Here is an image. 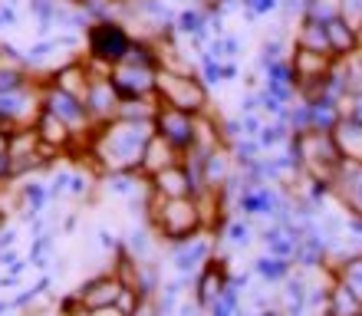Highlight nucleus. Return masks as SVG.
I'll list each match as a JSON object with an SVG mask.
<instances>
[{
	"mask_svg": "<svg viewBox=\"0 0 362 316\" xmlns=\"http://www.w3.org/2000/svg\"><path fill=\"white\" fill-rule=\"evenodd\" d=\"M155 139V122L135 119H112L93 139V158L103 175L115 172H142L145 145Z\"/></svg>",
	"mask_w": 362,
	"mask_h": 316,
	"instance_id": "1",
	"label": "nucleus"
},
{
	"mask_svg": "<svg viewBox=\"0 0 362 316\" xmlns=\"http://www.w3.org/2000/svg\"><path fill=\"white\" fill-rule=\"evenodd\" d=\"M148 228L168 244L208 230L198 198H158V194H148Z\"/></svg>",
	"mask_w": 362,
	"mask_h": 316,
	"instance_id": "2",
	"label": "nucleus"
},
{
	"mask_svg": "<svg viewBox=\"0 0 362 316\" xmlns=\"http://www.w3.org/2000/svg\"><path fill=\"white\" fill-rule=\"evenodd\" d=\"M214 238H218V234L201 230V234H194V238L172 244V250H168V264H172V270L178 274V280L194 283V277L208 267L211 260L218 257V250H214Z\"/></svg>",
	"mask_w": 362,
	"mask_h": 316,
	"instance_id": "3",
	"label": "nucleus"
},
{
	"mask_svg": "<svg viewBox=\"0 0 362 316\" xmlns=\"http://www.w3.org/2000/svg\"><path fill=\"white\" fill-rule=\"evenodd\" d=\"M155 135H162L175 152L185 155L194 145V119L191 112H181L175 105H162L155 115Z\"/></svg>",
	"mask_w": 362,
	"mask_h": 316,
	"instance_id": "4",
	"label": "nucleus"
},
{
	"mask_svg": "<svg viewBox=\"0 0 362 316\" xmlns=\"http://www.w3.org/2000/svg\"><path fill=\"white\" fill-rule=\"evenodd\" d=\"M122 290L125 283L109 270V274H95L86 283H79L76 300L83 310H103V307H115L119 297H122Z\"/></svg>",
	"mask_w": 362,
	"mask_h": 316,
	"instance_id": "5",
	"label": "nucleus"
},
{
	"mask_svg": "<svg viewBox=\"0 0 362 316\" xmlns=\"http://www.w3.org/2000/svg\"><path fill=\"white\" fill-rule=\"evenodd\" d=\"M228 283H230V267L221 257H214L208 267L194 277V283H191V287H194V293H191V297L198 300V307L208 313V310L214 307V300L228 290Z\"/></svg>",
	"mask_w": 362,
	"mask_h": 316,
	"instance_id": "6",
	"label": "nucleus"
},
{
	"mask_svg": "<svg viewBox=\"0 0 362 316\" xmlns=\"http://www.w3.org/2000/svg\"><path fill=\"white\" fill-rule=\"evenodd\" d=\"M47 112L57 115V119L66 125L69 132H86L89 125H93L86 103H83L79 96H73V93H63V89H53V93H49Z\"/></svg>",
	"mask_w": 362,
	"mask_h": 316,
	"instance_id": "7",
	"label": "nucleus"
},
{
	"mask_svg": "<svg viewBox=\"0 0 362 316\" xmlns=\"http://www.w3.org/2000/svg\"><path fill=\"white\" fill-rule=\"evenodd\" d=\"M158 89H162L165 105H175L181 112H198L201 105H204V89H201L194 79L162 76L158 79Z\"/></svg>",
	"mask_w": 362,
	"mask_h": 316,
	"instance_id": "8",
	"label": "nucleus"
},
{
	"mask_svg": "<svg viewBox=\"0 0 362 316\" xmlns=\"http://www.w3.org/2000/svg\"><path fill=\"white\" fill-rule=\"evenodd\" d=\"M300 234H303V230L284 228V224H264V228H257V240L264 244V250H267L270 257H280V260H293L296 257Z\"/></svg>",
	"mask_w": 362,
	"mask_h": 316,
	"instance_id": "9",
	"label": "nucleus"
},
{
	"mask_svg": "<svg viewBox=\"0 0 362 316\" xmlns=\"http://www.w3.org/2000/svg\"><path fill=\"white\" fill-rule=\"evenodd\" d=\"M148 185H152V194H158V198H194L191 178H188V172L181 168V162L158 175H152Z\"/></svg>",
	"mask_w": 362,
	"mask_h": 316,
	"instance_id": "10",
	"label": "nucleus"
},
{
	"mask_svg": "<svg viewBox=\"0 0 362 316\" xmlns=\"http://www.w3.org/2000/svg\"><path fill=\"white\" fill-rule=\"evenodd\" d=\"M17 198H20V208H23V221H33V218H43V211L53 204V192H49V182L43 178H30V182H23L20 185V192H17Z\"/></svg>",
	"mask_w": 362,
	"mask_h": 316,
	"instance_id": "11",
	"label": "nucleus"
},
{
	"mask_svg": "<svg viewBox=\"0 0 362 316\" xmlns=\"http://www.w3.org/2000/svg\"><path fill=\"white\" fill-rule=\"evenodd\" d=\"M112 86H115L119 96H129V99L145 96V93L155 86L152 69L148 66H129V63H125V66H119L112 73Z\"/></svg>",
	"mask_w": 362,
	"mask_h": 316,
	"instance_id": "12",
	"label": "nucleus"
},
{
	"mask_svg": "<svg viewBox=\"0 0 362 316\" xmlns=\"http://www.w3.org/2000/svg\"><path fill=\"white\" fill-rule=\"evenodd\" d=\"M93 53L99 59H122L129 53V40L115 23H99L93 30Z\"/></svg>",
	"mask_w": 362,
	"mask_h": 316,
	"instance_id": "13",
	"label": "nucleus"
},
{
	"mask_svg": "<svg viewBox=\"0 0 362 316\" xmlns=\"http://www.w3.org/2000/svg\"><path fill=\"white\" fill-rule=\"evenodd\" d=\"M234 152H230V145H218L214 152L204 155V185H208V192H218L221 185L228 182L230 175H234Z\"/></svg>",
	"mask_w": 362,
	"mask_h": 316,
	"instance_id": "14",
	"label": "nucleus"
},
{
	"mask_svg": "<svg viewBox=\"0 0 362 316\" xmlns=\"http://www.w3.org/2000/svg\"><path fill=\"white\" fill-rule=\"evenodd\" d=\"M178 162H181V152H175V148L165 142L162 135H155L152 142L145 145L142 175H145V178H152V175L165 172V168H172V165H178Z\"/></svg>",
	"mask_w": 362,
	"mask_h": 316,
	"instance_id": "15",
	"label": "nucleus"
},
{
	"mask_svg": "<svg viewBox=\"0 0 362 316\" xmlns=\"http://www.w3.org/2000/svg\"><path fill=\"white\" fill-rule=\"evenodd\" d=\"M333 139H336V145H339V152H343L346 162L362 165V122H356V119H339L333 129Z\"/></svg>",
	"mask_w": 362,
	"mask_h": 316,
	"instance_id": "16",
	"label": "nucleus"
},
{
	"mask_svg": "<svg viewBox=\"0 0 362 316\" xmlns=\"http://www.w3.org/2000/svg\"><path fill=\"white\" fill-rule=\"evenodd\" d=\"M329 274H333L336 283H343L349 293L362 303V250L359 254H349V257L329 264Z\"/></svg>",
	"mask_w": 362,
	"mask_h": 316,
	"instance_id": "17",
	"label": "nucleus"
},
{
	"mask_svg": "<svg viewBox=\"0 0 362 316\" xmlns=\"http://www.w3.org/2000/svg\"><path fill=\"white\" fill-rule=\"evenodd\" d=\"M296 264L293 260H280V257H270V254H264V257L254 260V267H250V274L257 280H264L267 287H280L286 277H293Z\"/></svg>",
	"mask_w": 362,
	"mask_h": 316,
	"instance_id": "18",
	"label": "nucleus"
},
{
	"mask_svg": "<svg viewBox=\"0 0 362 316\" xmlns=\"http://www.w3.org/2000/svg\"><path fill=\"white\" fill-rule=\"evenodd\" d=\"M323 316H362V303L343 287V283L333 280V287L326 293V313Z\"/></svg>",
	"mask_w": 362,
	"mask_h": 316,
	"instance_id": "19",
	"label": "nucleus"
},
{
	"mask_svg": "<svg viewBox=\"0 0 362 316\" xmlns=\"http://www.w3.org/2000/svg\"><path fill=\"white\" fill-rule=\"evenodd\" d=\"M53 250H57V230H43L40 238H33L30 244V267L33 270H49L53 267Z\"/></svg>",
	"mask_w": 362,
	"mask_h": 316,
	"instance_id": "20",
	"label": "nucleus"
},
{
	"mask_svg": "<svg viewBox=\"0 0 362 316\" xmlns=\"http://www.w3.org/2000/svg\"><path fill=\"white\" fill-rule=\"evenodd\" d=\"M37 132H40V142L49 145V148H63V145L69 142V129L63 122H59L53 112H40V125H37Z\"/></svg>",
	"mask_w": 362,
	"mask_h": 316,
	"instance_id": "21",
	"label": "nucleus"
},
{
	"mask_svg": "<svg viewBox=\"0 0 362 316\" xmlns=\"http://www.w3.org/2000/svg\"><path fill=\"white\" fill-rule=\"evenodd\" d=\"M218 234H221L224 240H228L230 247H247L250 240L257 238V230H254V224H250L247 218H240V214H238V218H228V221H224Z\"/></svg>",
	"mask_w": 362,
	"mask_h": 316,
	"instance_id": "22",
	"label": "nucleus"
},
{
	"mask_svg": "<svg viewBox=\"0 0 362 316\" xmlns=\"http://www.w3.org/2000/svg\"><path fill=\"white\" fill-rule=\"evenodd\" d=\"M240 310H244V290H238L234 283H228V290L214 300V307H211L204 316H238Z\"/></svg>",
	"mask_w": 362,
	"mask_h": 316,
	"instance_id": "23",
	"label": "nucleus"
},
{
	"mask_svg": "<svg viewBox=\"0 0 362 316\" xmlns=\"http://www.w3.org/2000/svg\"><path fill=\"white\" fill-rule=\"evenodd\" d=\"M125 250L132 254L135 260H145L148 257V250H152V238H148V224H139V228L129 234V238H122Z\"/></svg>",
	"mask_w": 362,
	"mask_h": 316,
	"instance_id": "24",
	"label": "nucleus"
},
{
	"mask_svg": "<svg viewBox=\"0 0 362 316\" xmlns=\"http://www.w3.org/2000/svg\"><path fill=\"white\" fill-rule=\"evenodd\" d=\"M89 192H93V178H89V175H83V172H73L66 198H76V201H83V198H89Z\"/></svg>",
	"mask_w": 362,
	"mask_h": 316,
	"instance_id": "25",
	"label": "nucleus"
},
{
	"mask_svg": "<svg viewBox=\"0 0 362 316\" xmlns=\"http://www.w3.org/2000/svg\"><path fill=\"white\" fill-rule=\"evenodd\" d=\"M69 178H73V172H69V168H59V172H53V175L47 178V182H49V192H53V201L66 198V192H69Z\"/></svg>",
	"mask_w": 362,
	"mask_h": 316,
	"instance_id": "26",
	"label": "nucleus"
},
{
	"mask_svg": "<svg viewBox=\"0 0 362 316\" xmlns=\"http://www.w3.org/2000/svg\"><path fill=\"white\" fill-rule=\"evenodd\" d=\"M0 267H7V274H10V277H13V280H20V277H23V274H27V270H30V260H27V257H20L17 250H10L7 257L0 260Z\"/></svg>",
	"mask_w": 362,
	"mask_h": 316,
	"instance_id": "27",
	"label": "nucleus"
},
{
	"mask_svg": "<svg viewBox=\"0 0 362 316\" xmlns=\"http://www.w3.org/2000/svg\"><path fill=\"white\" fill-rule=\"evenodd\" d=\"M10 250H17V230L4 224V228H0V260L7 257Z\"/></svg>",
	"mask_w": 362,
	"mask_h": 316,
	"instance_id": "28",
	"label": "nucleus"
},
{
	"mask_svg": "<svg viewBox=\"0 0 362 316\" xmlns=\"http://www.w3.org/2000/svg\"><path fill=\"white\" fill-rule=\"evenodd\" d=\"M95 238H99V240H95V244H99V247H103V250H109V254H115V250L122 247V240L115 238L112 230H105V228L99 230V234H95Z\"/></svg>",
	"mask_w": 362,
	"mask_h": 316,
	"instance_id": "29",
	"label": "nucleus"
},
{
	"mask_svg": "<svg viewBox=\"0 0 362 316\" xmlns=\"http://www.w3.org/2000/svg\"><path fill=\"white\" fill-rule=\"evenodd\" d=\"M0 182H10V155H7V135L0 132Z\"/></svg>",
	"mask_w": 362,
	"mask_h": 316,
	"instance_id": "30",
	"label": "nucleus"
},
{
	"mask_svg": "<svg viewBox=\"0 0 362 316\" xmlns=\"http://www.w3.org/2000/svg\"><path fill=\"white\" fill-rule=\"evenodd\" d=\"M86 316H125L119 307H103V310H86Z\"/></svg>",
	"mask_w": 362,
	"mask_h": 316,
	"instance_id": "31",
	"label": "nucleus"
},
{
	"mask_svg": "<svg viewBox=\"0 0 362 316\" xmlns=\"http://www.w3.org/2000/svg\"><path fill=\"white\" fill-rule=\"evenodd\" d=\"M135 316H158V313H155V300H145V303L139 307V313H135Z\"/></svg>",
	"mask_w": 362,
	"mask_h": 316,
	"instance_id": "32",
	"label": "nucleus"
},
{
	"mask_svg": "<svg viewBox=\"0 0 362 316\" xmlns=\"http://www.w3.org/2000/svg\"><path fill=\"white\" fill-rule=\"evenodd\" d=\"M79 224V214H69V218H63V230H76Z\"/></svg>",
	"mask_w": 362,
	"mask_h": 316,
	"instance_id": "33",
	"label": "nucleus"
},
{
	"mask_svg": "<svg viewBox=\"0 0 362 316\" xmlns=\"http://www.w3.org/2000/svg\"><path fill=\"white\" fill-rule=\"evenodd\" d=\"M359 43H362V33H359Z\"/></svg>",
	"mask_w": 362,
	"mask_h": 316,
	"instance_id": "34",
	"label": "nucleus"
},
{
	"mask_svg": "<svg viewBox=\"0 0 362 316\" xmlns=\"http://www.w3.org/2000/svg\"><path fill=\"white\" fill-rule=\"evenodd\" d=\"M0 188H4V182H0Z\"/></svg>",
	"mask_w": 362,
	"mask_h": 316,
	"instance_id": "35",
	"label": "nucleus"
}]
</instances>
